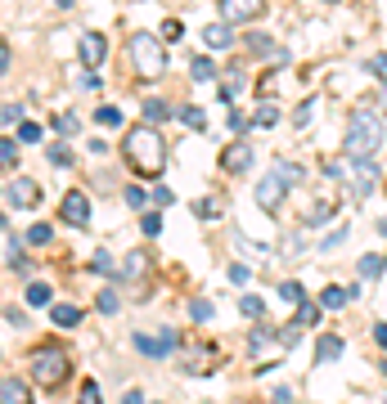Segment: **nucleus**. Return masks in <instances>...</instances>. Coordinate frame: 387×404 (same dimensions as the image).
I'll use <instances>...</instances> for the list:
<instances>
[{"label":"nucleus","instance_id":"6e6552de","mask_svg":"<svg viewBox=\"0 0 387 404\" xmlns=\"http://www.w3.org/2000/svg\"><path fill=\"white\" fill-rule=\"evenodd\" d=\"M284 198H288V180H280V176H266L261 185H257V207H266V212H280Z\"/></svg>","mask_w":387,"mask_h":404},{"label":"nucleus","instance_id":"2eb2a0df","mask_svg":"<svg viewBox=\"0 0 387 404\" xmlns=\"http://www.w3.org/2000/svg\"><path fill=\"white\" fill-rule=\"evenodd\" d=\"M374 185H379V166H374V157H360V162H356V193L365 198Z\"/></svg>","mask_w":387,"mask_h":404},{"label":"nucleus","instance_id":"c03bdc74","mask_svg":"<svg viewBox=\"0 0 387 404\" xmlns=\"http://www.w3.org/2000/svg\"><path fill=\"white\" fill-rule=\"evenodd\" d=\"M343 238H347V225H338V234H329V238H324V252H333Z\"/></svg>","mask_w":387,"mask_h":404},{"label":"nucleus","instance_id":"8fccbe9b","mask_svg":"<svg viewBox=\"0 0 387 404\" xmlns=\"http://www.w3.org/2000/svg\"><path fill=\"white\" fill-rule=\"evenodd\" d=\"M81 90H100V77H95L90 68H86V77H81Z\"/></svg>","mask_w":387,"mask_h":404},{"label":"nucleus","instance_id":"37998d69","mask_svg":"<svg viewBox=\"0 0 387 404\" xmlns=\"http://www.w3.org/2000/svg\"><path fill=\"white\" fill-rule=\"evenodd\" d=\"M180 32H185V27H180L176 18H167V23H162V36H167V41H180Z\"/></svg>","mask_w":387,"mask_h":404},{"label":"nucleus","instance_id":"1a4fd4ad","mask_svg":"<svg viewBox=\"0 0 387 404\" xmlns=\"http://www.w3.org/2000/svg\"><path fill=\"white\" fill-rule=\"evenodd\" d=\"M149 252H144V247H136V252H126L122 256V265H117V278H122V283H140V278L144 274H149Z\"/></svg>","mask_w":387,"mask_h":404},{"label":"nucleus","instance_id":"ddd939ff","mask_svg":"<svg viewBox=\"0 0 387 404\" xmlns=\"http://www.w3.org/2000/svg\"><path fill=\"white\" fill-rule=\"evenodd\" d=\"M248 45H252V54H257V59H270V63H284V59H288L284 45H275L270 36H261V32H252V36H248Z\"/></svg>","mask_w":387,"mask_h":404},{"label":"nucleus","instance_id":"603ef678","mask_svg":"<svg viewBox=\"0 0 387 404\" xmlns=\"http://www.w3.org/2000/svg\"><path fill=\"white\" fill-rule=\"evenodd\" d=\"M374 337H379V346L387 350V324H374Z\"/></svg>","mask_w":387,"mask_h":404},{"label":"nucleus","instance_id":"79ce46f5","mask_svg":"<svg viewBox=\"0 0 387 404\" xmlns=\"http://www.w3.org/2000/svg\"><path fill=\"white\" fill-rule=\"evenodd\" d=\"M126 202H131V207H144V202H149V193H144L140 185H131V189H126Z\"/></svg>","mask_w":387,"mask_h":404},{"label":"nucleus","instance_id":"c85d7f7f","mask_svg":"<svg viewBox=\"0 0 387 404\" xmlns=\"http://www.w3.org/2000/svg\"><path fill=\"white\" fill-rule=\"evenodd\" d=\"M28 305H50V283H28Z\"/></svg>","mask_w":387,"mask_h":404},{"label":"nucleus","instance_id":"423d86ee","mask_svg":"<svg viewBox=\"0 0 387 404\" xmlns=\"http://www.w3.org/2000/svg\"><path fill=\"white\" fill-rule=\"evenodd\" d=\"M261 9H266V0H221V18L225 23H257L261 18Z\"/></svg>","mask_w":387,"mask_h":404},{"label":"nucleus","instance_id":"7c9ffc66","mask_svg":"<svg viewBox=\"0 0 387 404\" xmlns=\"http://www.w3.org/2000/svg\"><path fill=\"white\" fill-rule=\"evenodd\" d=\"M50 238H54V229H50V225H32V229H28V243H32V247H45Z\"/></svg>","mask_w":387,"mask_h":404},{"label":"nucleus","instance_id":"3c124183","mask_svg":"<svg viewBox=\"0 0 387 404\" xmlns=\"http://www.w3.org/2000/svg\"><path fill=\"white\" fill-rule=\"evenodd\" d=\"M5 72H9V45L0 41V77H5Z\"/></svg>","mask_w":387,"mask_h":404},{"label":"nucleus","instance_id":"c756f323","mask_svg":"<svg viewBox=\"0 0 387 404\" xmlns=\"http://www.w3.org/2000/svg\"><path fill=\"white\" fill-rule=\"evenodd\" d=\"M180 121H185L189 130H203V126H208V117H203V108H180Z\"/></svg>","mask_w":387,"mask_h":404},{"label":"nucleus","instance_id":"f03ea898","mask_svg":"<svg viewBox=\"0 0 387 404\" xmlns=\"http://www.w3.org/2000/svg\"><path fill=\"white\" fill-rule=\"evenodd\" d=\"M383 144V126L374 113H352L347 121V135H343V157L347 162H360V157H374V149Z\"/></svg>","mask_w":387,"mask_h":404},{"label":"nucleus","instance_id":"a211bd4d","mask_svg":"<svg viewBox=\"0 0 387 404\" xmlns=\"http://www.w3.org/2000/svg\"><path fill=\"white\" fill-rule=\"evenodd\" d=\"M320 314H324V305H316V301H306V297H302V301H297L293 324H297V328H316V324H320Z\"/></svg>","mask_w":387,"mask_h":404},{"label":"nucleus","instance_id":"a878e982","mask_svg":"<svg viewBox=\"0 0 387 404\" xmlns=\"http://www.w3.org/2000/svg\"><path fill=\"white\" fill-rule=\"evenodd\" d=\"M387 269V256H365V261H360V278H379Z\"/></svg>","mask_w":387,"mask_h":404},{"label":"nucleus","instance_id":"9d476101","mask_svg":"<svg viewBox=\"0 0 387 404\" xmlns=\"http://www.w3.org/2000/svg\"><path fill=\"white\" fill-rule=\"evenodd\" d=\"M172 346H176V333H172V328H167V333H158V337L136 333V350L149 355V360H162V355H172Z\"/></svg>","mask_w":387,"mask_h":404},{"label":"nucleus","instance_id":"0eeeda50","mask_svg":"<svg viewBox=\"0 0 387 404\" xmlns=\"http://www.w3.org/2000/svg\"><path fill=\"white\" fill-rule=\"evenodd\" d=\"M9 202H14V212H32L36 202H41V185H36L32 176H18L14 185H9V193H5Z\"/></svg>","mask_w":387,"mask_h":404},{"label":"nucleus","instance_id":"f257e3e1","mask_svg":"<svg viewBox=\"0 0 387 404\" xmlns=\"http://www.w3.org/2000/svg\"><path fill=\"white\" fill-rule=\"evenodd\" d=\"M122 157H126V166L136 171V176L153 180V176H162V166H167V140L158 135V126H153V121H144V126H131L126 140H122Z\"/></svg>","mask_w":387,"mask_h":404},{"label":"nucleus","instance_id":"e433bc0d","mask_svg":"<svg viewBox=\"0 0 387 404\" xmlns=\"http://www.w3.org/2000/svg\"><path fill=\"white\" fill-rule=\"evenodd\" d=\"M45 153H50V162H54V166H72V153L64 149V144H50Z\"/></svg>","mask_w":387,"mask_h":404},{"label":"nucleus","instance_id":"dca6fc26","mask_svg":"<svg viewBox=\"0 0 387 404\" xmlns=\"http://www.w3.org/2000/svg\"><path fill=\"white\" fill-rule=\"evenodd\" d=\"M347 350V341L338 337V333H329V337H320V346H316V364H333L338 355Z\"/></svg>","mask_w":387,"mask_h":404},{"label":"nucleus","instance_id":"aec40b11","mask_svg":"<svg viewBox=\"0 0 387 404\" xmlns=\"http://www.w3.org/2000/svg\"><path fill=\"white\" fill-rule=\"evenodd\" d=\"M275 121H280V108H275L270 99H261V108H257V113L248 117V126H257V130H270Z\"/></svg>","mask_w":387,"mask_h":404},{"label":"nucleus","instance_id":"a18cd8bd","mask_svg":"<svg viewBox=\"0 0 387 404\" xmlns=\"http://www.w3.org/2000/svg\"><path fill=\"white\" fill-rule=\"evenodd\" d=\"M81 400L95 404V400H100V386H95V382H81Z\"/></svg>","mask_w":387,"mask_h":404},{"label":"nucleus","instance_id":"a19ab883","mask_svg":"<svg viewBox=\"0 0 387 404\" xmlns=\"http://www.w3.org/2000/svg\"><path fill=\"white\" fill-rule=\"evenodd\" d=\"M194 212H198V216H203V220H212V216H216V212H221V207H216V198H203V202H198V207H194Z\"/></svg>","mask_w":387,"mask_h":404},{"label":"nucleus","instance_id":"c9c22d12","mask_svg":"<svg viewBox=\"0 0 387 404\" xmlns=\"http://www.w3.org/2000/svg\"><path fill=\"white\" fill-rule=\"evenodd\" d=\"M280 297H284V301H293V305H297L302 297H306V288H302V283H293V278H288V283L280 288Z\"/></svg>","mask_w":387,"mask_h":404},{"label":"nucleus","instance_id":"4468645a","mask_svg":"<svg viewBox=\"0 0 387 404\" xmlns=\"http://www.w3.org/2000/svg\"><path fill=\"white\" fill-rule=\"evenodd\" d=\"M203 41H208V50H230V41H234V23H212V27H203Z\"/></svg>","mask_w":387,"mask_h":404},{"label":"nucleus","instance_id":"f3484780","mask_svg":"<svg viewBox=\"0 0 387 404\" xmlns=\"http://www.w3.org/2000/svg\"><path fill=\"white\" fill-rule=\"evenodd\" d=\"M0 400H5V404H23V400H28V382H23V377H0Z\"/></svg>","mask_w":387,"mask_h":404},{"label":"nucleus","instance_id":"f8f14e48","mask_svg":"<svg viewBox=\"0 0 387 404\" xmlns=\"http://www.w3.org/2000/svg\"><path fill=\"white\" fill-rule=\"evenodd\" d=\"M221 166L230 171V176H239V171H248V166H252V149H248L244 140H234V144H230V149L221 153Z\"/></svg>","mask_w":387,"mask_h":404},{"label":"nucleus","instance_id":"4c0bfd02","mask_svg":"<svg viewBox=\"0 0 387 404\" xmlns=\"http://www.w3.org/2000/svg\"><path fill=\"white\" fill-rule=\"evenodd\" d=\"M311 113H316V99H306V104H302L297 113H293V121H297V130H302V126H306V121H311Z\"/></svg>","mask_w":387,"mask_h":404},{"label":"nucleus","instance_id":"f704fd0d","mask_svg":"<svg viewBox=\"0 0 387 404\" xmlns=\"http://www.w3.org/2000/svg\"><path fill=\"white\" fill-rule=\"evenodd\" d=\"M41 140V126L36 121H18V144H36Z\"/></svg>","mask_w":387,"mask_h":404},{"label":"nucleus","instance_id":"de8ad7c7","mask_svg":"<svg viewBox=\"0 0 387 404\" xmlns=\"http://www.w3.org/2000/svg\"><path fill=\"white\" fill-rule=\"evenodd\" d=\"M225 121H230V130H244V126H248V121L239 117V108H230V113H225Z\"/></svg>","mask_w":387,"mask_h":404},{"label":"nucleus","instance_id":"2f4dec72","mask_svg":"<svg viewBox=\"0 0 387 404\" xmlns=\"http://www.w3.org/2000/svg\"><path fill=\"white\" fill-rule=\"evenodd\" d=\"M140 229H144L149 238H153V234H162V216H158V212H144V216H140Z\"/></svg>","mask_w":387,"mask_h":404},{"label":"nucleus","instance_id":"7ed1b4c3","mask_svg":"<svg viewBox=\"0 0 387 404\" xmlns=\"http://www.w3.org/2000/svg\"><path fill=\"white\" fill-rule=\"evenodd\" d=\"M131 59H136V77L140 81H158L162 72H167L162 41L153 32H136V36H131Z\"/></svg>","mask_w":387,"mask_h":404},{"label":"nucleus","instance_id":"9b49d317","mask_svg":"<svg viewBox=\"0 0 387 404\" xmlns=\"http://www.w3.org/2000/svg\"><path fill=\"white\" fill-rule=\"evenodd\" d=\"M77 54H81V63H86V68H100L104 54H108L104 36H100V32H86V36H81V45H77Z\"/></svg>","mask_w":387,"mask_h":404},{"label":"nucleus","instance_id":"4be33fe9","mask_svg":"<svg viewBox=\"0 0 387 404\" xmlns=\"http://www.w3.org/2000/svg\"><path fill=\"white\" fill-rule=\"evenodd\" d=\"M275 176L288 180V189H293V185H306V171H302L297 162H275Z\"/></svg>","mask_w":387,"mask_h":404},{"label":"nucleus","instance_id":"5701e85b","mask_svg":"<svg viewBox=\"0 0 387 404\" xmlns=\"http://www.w3.org/2000/svg\"><path fill=\"white\" fill-rule=\"evenodd\" d=\"M167 117H172V108H167L162 99H144V121H153V126H162Z\"/></svg>","mask_w":387,"mask_h":404},{"label":"nucleus","instance_id":"72a5a7b5","mask_svg":"<svg viewBox=\"0 0 387 404\" xmlns=\"http://www.w3.org/2000/svg\"><path fill=\"white\" fill-rule=\"evenodd\" d=\"M90 269H95V274H117V265H113V256H108V252H95Z\"/></svg>","mask_w":387,"mask_h":404},{"label":"nucleus","instance_id":"39448f33","mask_svg":"<svg viewBox=\"0 0 387 404\" xmlns=\"http://www.w3.org/2000/svg\"><path fill=\"white\" fill-rule=\"evenodd\" d=\"M59 220H68V225L86 229V225H90V198H86L81 189H68L64 202H59Z\"/></svg>","mask_w":387,"mask_h":404},{"label":"nucleus","instance_id":"cd10ccee","mask_svg":"<svg viewBox=\"0 0 387 404\" xmlns=\"http://www.w3.org/2000/svg\"><path fill=\"white\" fill-rule=\"evenodd\" d=\"M18 162V140H0V171H9Z\"/></svg>","mask_w":387,"mask_h":404},{"label":"nucleus","instance_id":"864d4df0","mask_svg":"<svg viewBox=\"0 0 387 404\" xmlns=\"http://www.w3.org/2000/svg\"><path fill=\"white\" fill-rule=\"evenodd\" d=\"M54 5H59V9H72V0H54Z\"/></svg>","mask_w":387,"mask_h":404},{"label":"nucleus","instance_id":"473e14b6","mask_svg":"<svg viewBox=\"0 0 387 404\" xmlns=\"http://www.w3.org/2000/svg\"><path fill=\"white\" fill-rule=\"evenodd\" d=\"M189 314H194V319H198V324H208V319H212V301H208V297L189 301Z\"/></svg>","mask_w":387,"mask_h":404},{"label":"nucleus","instance_id":"5fc2aeb1","mask_svg":"<svg viewBox=\"0 0 387 404\" xmlns=\"http://www.w3.org/2000/svg\"><path fill=\"white\" fill-rule=\"evenodd\" d=\"M379 234H387V216H383V220H379Z\"/></svg>","mask_w":387,"mask_h":404},{"label":"nucleus","instance_id":"09e8293b","mask_svg":"<svg viewBox=\"0 0 387 404\" xmlns=\"http://www.w3.org/2000/svg\"><path fill=\"white\" fill-rule=\"evenodd\" d=\"M369 68H374V72H379V77L387 81V54H374V63H369Z\"/></svg>","mask_w":387,"mask_h":404},{"label":"nucleus","instance_id":"393cba45","mask_svg":"<svg viewBox=\"0 0 387 404\" xmlns=\"http://www.w3.org/2000/svg\"><path fill=\"white\" fill-rule=\"evenodd\" d=\"M189 77H194V81H212V77H216L212 59H208V54H198V59H194V63H189Z\"/></svg>","mask_w":387,"mask_h":404},{"label":"nucleus","instance_id":"58836bf2","mask_svg":"<svg viewBox=\"0 0 387 404\" xmlns=\"http://www.w3.org/2000/svg\"><path fill=\"white\" fill-rule=\"evenodd\" d=\"M100 314H117V292H100Z\"/></svg>","mask_w":387,"mask_h":404},{"label":"nucleus","instance_id":"20e7f679","mask_svg":"<svg viewBox=\"0 0 387 404\" xmlns=\"http://www.w3.org/2000/svg\"><path fill=\"white\" fill-rule=\"evenodd\" d=\"M28 373H32L36 386H64V377H68V350H59V346H36L32 360H28Z\"/></svg>","mask_w":387,"mask_h":404},{"label":"nucleus","instance_id":"bb28decb","mask_svg":"<svg viewBox=\"0 0 387 404\" xmlns=\"http://www.w3.org/2000/svg\"><path fill=\"white\" fill-rule=\"evenodd\" d=\"M239 310H244L248 319H261V314H266V301H261V297H252V292H248V297H239Z\"/></svg>","mask_w":387,"mask_h":404},{"label":"nucleus","instance_id":"412c9836","mask_svg":"<svg viewBox=\"0 0 387 404\" xmlns=\"http://www.w3.org/2000/svg\"><path fill=\"white\" fill-rule=\"evenodd\" d=\"M50 319H54L59 328H77V324H81V310H77V305L54 301V305H50Z\"/></svg>","mask_w":387,"mask_h":404},{"label":"nucleus","instance_id":"6ab92c4d","mask_svg":"<svg viewBox=\"0 0 387 404\" xmlns=\"http://www.w3.org/2000/svg\"><path fill=\"white\" fill-rule=\"evenodd\" d=\"M347 301H352V288H338V283H329V288L320 292V305H324V310H343Z\"/></svg>","mask_w":387,"mask_h":404},{"label":"nucleus","instance_id":"ea45409f","mask_svg":"<svg viewBox=\"0 0 387 404\" xmlns=\"http://www.w3.org/2000/svg\"><path fill=\"white\" fill-rule=\"evenodd\" d=\"M54 130H59V135H72V130H77V117H72V113L54 117Z\"/></svg>","mask_w":387,"mask_h":404},{"label":"nucleus","instance_id":"b1692460","mask_svg":"<svg viewBox=\"0 0 387 404\" xmlns=\"http://www.w3.org/2000/svg\"><path fill=\"white\" fill-rule=\"evenodd\" d=\"M95 121H100V126H108V130H113V126H122V108L100 104V108H95Z\"/></svg>","mask_w":387,"mask_h":404},{"label":"nucleus","instance_id":"6e6d98bb","mask_svg":"<svg viewBox=\"0 0 387 404\" xmlns=\"http://www.w3.org/2000/svg\"><path fill=\"white\" fill-rule=\"evenodd\" d=\"M333 5H338V0H333Z\"/></svg>","mask_w":387,"mask_h":404},{"label":"nucleus","instance_id":"49530a36","mask_svg":"<svg viewBox=\"0 0 387 404\" xmlns=\"http://www.w3.org/2000/svg\"><path fill=\"white\" fill-rule=\"evenodd\" d=\"M230 283H248V265H230Z\"/></svg>","mask_w":387,"mask_h":404}]
</instances>
